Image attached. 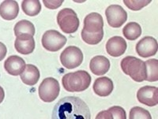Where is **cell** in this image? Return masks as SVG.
Listing matches in <instances>:
<instances>
[{
  "mask_svg": "<svg viewBox=\"0 0 158 119\" xmlns=\"http://www.w3.org/2000/svg\"><path fill=\"white\" fill-rule=\"evenodd\" d=\"M19 13V6L16 1L6 0L0 5V16L4 20H15Z\"/></svg>",
  "mask_w": 158,
  "mask_h": 119,
  "instance_id": "obj_16",
  "label": "cell"
},
{
  "mask_svg": "<svg viewBox=\"0 0 158 119\" xmlns=\"http://www.w3.org/2000/svg\"><path fill=\"white\" fill-rule=\"evenodd\" d=\"M151 2H152L151 0H148V1H146V0H124L123 1L127 7L134 11L140 10L148 4L150 3Z\"/></svg>",
  "mask_w": 158,
  "mask_h": 119,
  "instance_id": "obj_26",
  "label": "cell"
},
{
  "mask_svg": "<svg viewBox=\"0 0 158 119\" xmlns=\"http://www.w3.org/2000/svg\"><path fill=\"white\" fill-rule=\"evenodd\" d=\"M81 38L85 43H88L89 45H96V44L101 43V40L104 38V30L97 33H89L82 29Z\"/></svg>",
  "mask_w": 158,
  "mask_h": 119,
  "instance_id": "obj_24",
  "label": "cell"
},
{
  "mask_svg": "<svg viewBox=\"0 0 158 119\" xmlns=\"http://www.w3.org/2000/svg\"><path fill=\"white\" fill-rule=\"evenodd\" d=\"M123 34L128 40L134 41L142 35V28L137 22H130L123 29Z\"/></svg>",
  "mask_w": 158,
  "mask_h": 119,
  "instance_id": "obj_21",
  "label": "cell"
},
{
  "mask_svg": "<svg viewBox=\"0 0 158 119\" xmlns=\"http://www.w3.org/2000/svg\"><path fill=\"white\" fill-rule=\"evenodd\" d=\"M6 53H7L6 47L4 43L0 42V61L4 59V58L6 55Z\"/></svg>",
  "mask_w": 158,
  "mask_h": 119,
  "instance_id": "obj_28",
  "label": "cell"
},
{
  "mask_svg": "<svg viewBox=\"0 0 158 119\" xmlns=\"http://www.w3.org/2000/svg\"><path fill=\"white\" fill-rule=\"evenodd\" d=\"M44 4L48 9L50 10H55L59 8V6H61L62 3L63 2V0H59V1H57V0H44L43 1Z\"/></svg>",
  "mask_w": 158,
  "mask_h": 119,
  "instance_id": "obj_27",
  "label": "cell"
},
{
  "mask_svg": "<svg viewBox=\"0 0 158 119\" xmlns=\"http://www.w3.org/2000/svg\"><path fill=\"white\" fill-rule=\"evenodd\" d=\"M57 22L63 33L67 34L75 33L79 27V19L74 10L64 8L57 15Z\"/></svg>",
  "mask_w": 158,
  "mask_h": 119,
  "instance_id": "obj_4",
  "label": "cell"
},
{
  "mask_svg": "<svg viewBox=\"0 0 158 119\" xmlns=\"http://www.w3.org/2000/svg\"><path fill=\"white\" fill-rule=\"evenodd\" d=\"M39 96L42 101L51 103L56 100L60 92L59 81L53 77L45 78L39 86Z\"/></svg>",
  "mask_w": 158,
  "mask_h": 119,
  "instance_id": "obj_5",
  "label": "cell"
},
{
  "mask_svg": "<svg viewBox=\"0 0 158 119\" xmlns=\"http://www.w3.org/2000/svg\"><path fill=\"white\" fill-rule=\"evenodd\" d=\"M93 89L97 96L106 97L112 92L114 89V85L110 78L107 77H102L96 80Z\"/></svg>",
  "mask_w": 158,
  "mask_h": 119,
  "instance_id": "obj_17",
  "label": "cell"
},
{
  "mask_svg": "<svg viewBox=\"0 0 158 119\" xmlns=\"http://www.w3.org/2000/svg\"><path fill=\"white\" fill-rule=\"evenodd\" d=\"M108 23L112 28H119L127 20V13L119 5H111L105 10Z\"/></svg>",
  "mask_w": 158,
  "mask_h": 119,
  "instance_id": "obj_8",
  "label": "cell"
},
{
  "mask_svg": "<svg viewBox=\"0 0 158 119\" xmlns=\"http://www.w3.org/2000/svg\"><path fill=\"white\" fill-rule=\"evenodd\" d=\"M89 68L91 72L97 76L107 73L110 69V61L103 55L94 57L90 61Z\"/></svg>",
  "mask_w": 158,
  "mask_h": 119,
  "instance_id": "obj_15",
  "label": "cell"
},
{
  "mask_svg": "<svg viewBox=\"0 0 158 119\" xmlns=\"http://www.w3.org/2000/svg\"><path fill=\"white\" fill-rule=\"evenodd\" d=\"M127 48L126 40L121 36H113L106 43V51L112 57H119L123 54Z\"/></svg>",
  "mask_w": 158,
  "mask_h": 119,
  "instance_id": "obj_11",
  "label": "cell"
},
{
  "mask_svg": "<svg viewBox=\"0 0 158 119\" xmlns=\"http://www.w3.org/2000/svg\"><path fill=\"white\" fill-rule=\"evenodd\" d=\"M4 98H5V92H4L3 89L0 86V103L3 101Z\"/></svg>",
  "mask_w": 158,
  "mask_h": 119,
  "instance_id": "obj_29",
  "label": "cell"
},
{
  "mask_svg": "<svg viewBox=\"0 0 158 119\" xmlns=\"http://www.w3.org/2000/svg\"><path fill=\"white\" fill-rule=\"evenodd\" d=\"M130 119H152L151 114L147 110L139 107V106H135L131 109L130 111Z\"/></svg>",
  "mask_w": 158,
  "mask_h": 119,
  "instance_id": "obj_25",
  "label": "cell"
},
{
  "mask_svg": "<svg viewBox=\"0 0 158 119\" xmlns=\"http://www.w3.org/2000/svg\"><path fill=\"white\" fill-rule=\"evenodd\" d=\"M22 9L27 16L34 17L39 14L41 10V4L39 0H24Z\"/></svg>",
  "mask_w": 158,
  "mask_h": 119,
  "instance_id": "obj_22",
  "label": "cell"
},
{
  "mask_svg": "<svg viewBox=\"0 0 158 119\" xmlns=\"http://www.w3.org/2000/svg\"><path fill=\"white\" fill-rule=\"evenodd\" d=\"M139 103L148 106H156L158 103V89L155 86H144L137 92Z\"/></svg>",
  "mask_w": 158,
  "mask_h": 119,
  "instance_id": "obj_10",
  "label": "cell"
},
{
  "mask_svg": "<svg viewBox=\"0 0 158 119\" xmlns=\"http://www.w3.org/2000/svg\"><path fill=\"white\" fill-rule=\"evenodd\" d=\"M123 72L129 75L136 82L146 81V67L145 61L134 56H127L123 58L120 64Z\"/></svg>",
  "mask_w": 158,
  "mask_h": 119,
  "instance_id": "obj_3",
  "label": "cell"
},
{
  "mask_svg": "<svg viewBox=\"0 0 158 119\" xmlns=\"http://www.w3.org/2000/svg\"><path fill=\"white\" fill-rule=\"evenodd\" d=\"M52 119H90L91 113L87 104L77 96H67L56 104Z\"/></svg>",
  "mask_w": 158,
  "mask_h": 119,
  "instance_id": "obj_1",
  "label": "cell"
},
{
  "mask_svg": "<svg viewBox=\"0 0 158 119\" xmlns=\"http://www.w3.org/2000/svg\"><path fill=\"white\" fill-rule=\"evenodd\" d=\"M20 75L22 82L29 86H33L36 85L40 77L37 67L31 64L26 65L24 71Z\"/></svg>",
  "mask_w": 158,
  "mask_h": 119,
  "instance_id": "obj_18",
  "label": "cell"
},
{
  "mask_svg": "<svg viewBox=\"0 0 158 119\" xmlns=\"http://www.w3.org/2000/svg\"><path fill=\"white\" fill-rule=\"evenodd\" d=\"M126 111L121 106H111L108 110L100 112L96 119H126Z\"/></svg>",
  "mask_w": 158,
  "mask_h": 119,
  "instance_id": "obj_19",
  "label": "cell"
},
{
  "mask_svg": "<svg viewBox=\"0 0 158 119\" xmlns=\"http://www.w3.org/2000/svg\"><path fill=\"white\" fill-rule=\"evenodd\" d=\"M146 67V81L154 82L158 81V61L156 58L149 59L145 62Z\"/></svg>",
  "mask_w": 158,
  "mask_h": 119,
  "instance_id": "obj_23",
  "label": "cell"
},
{
  "mask_svg": "<svg viewBox=\"0 0 158 119\" xmlns=\"http://www.w3.org/2000/svg\"><path fill=\"white\" fill-rule=\"evenodd\" d=\"M41 43L47 51L56 52L59 51L67 43L66 36L56 30H48L42 36Z\"/></svg>",
  "mask_w": 158,
  "mask_h": 119,
  "instance_id": "obj_7",
  "label": "cell"
},
{
  "mask_svg": "<svg viewBox=\"0 0 158 119\" xmlns=\"http://www.w3.org/2000/svg\"><path fill=\"white\" fill-rule=\"evenodd\" d=\"M15 47L18 53L29 54L35 49V40L32 36H18L15 42Z\"/></svg>",
  "mask_w": 158,
  "mask_h": 119,
  "instance_id": "obj_14",
  "label": "cell"
},
{
  "mask_svg": "<svg viewBox=\"0 0 158 119\" xmlns=\"http://www.w3.org/2000/svg\"><path fill=\"white\" fill-rule=\"evenodd\" d=\"M60 61L62 65L69 69L78 67L83 61L82 51L75 46H69L60 54Z\"/></svg>",
  "mask_w": 158,
  "mask_h": 119,
  "instance_id": "obj_6",
  "label": "cell"
},
{
  "mask_svg": "<svg viewBox=\"0 0 158 119\" xmlns=\"http://www.w3.org/2000/svg\"><path fill=\"white\" fill-rule=\"evenodd\" d=\"M25 61L18 55H11L4 62V69L12 76H18L25 69Z\"/></svg>",
  "mask_w": 158,
  "mask_h": 119,
  "instance_id": "obj_12",
  "label": "cell"
},
{
  "mask_svg": "<svg viewBox=\"0 0 158 119\" xmlns=\"http://www.w3.org/2000/svg\"><path fill=\"white\" fill-rule=\"evenodd\" d=\"M15 36H32L35 34V27L33 24L28 20H22L18 22L15 26Z\"/></svg>",
  "mask_w": 158,
  "mask_h": 119,
  "instance_id": "obj_20",
  "label": "cell"
},
{
  "mask_svg": "<svg viewBox=\"0 0 158 119\" xmlns=\"http://www.w3.org/2000/svg\"><path fill=\"white\" fill-rule=\"evenodd\" d=\"M104 20L100 14L91 13L84 19V29L87 33H97L103 30Z\"/></svg>",
  "mask_w": 158,
  "mask_h": 119,
  "instance_id": "obj_13",
  "label": "cell"
},
{
  "mask_svg": "<svg viewBox=\"0 0 158 119\" xmlns=\"http://www.w3.org/2000/svg\"><path fill=\"white\" fill-rule=\"evenodd\" d=\"M157 42L152 36H146L137 43L136 51L142 58H149L157 52Z\"/></svg>",
  "mask_w": 158,
  "mask_h": 119,
  "instance_id": "obj_9",
  "label": "cell"
},
{
  "mask_svg": "<svg viewBox=\"0 0 158 119\" xmlns=\"http://www.w3.org/2000/svg\"><path fill=\"white\" fill-rule=\"evenodd\" d=\"M65 90L70 92H80L86 90L91 84V76L85 70H77L65 74L62 79Z\"/></svg>",
  "mask_w": 158,
  "mask_h": 119,
  "instance_id": "obj_2",
  "label": "cell"
}]
</instances>
